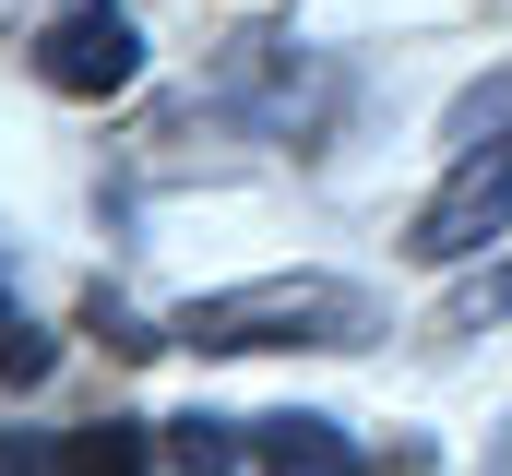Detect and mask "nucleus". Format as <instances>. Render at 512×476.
I'll use <instances>...</instances> for the list:
<instances>
[{"mask_svg": "<svg viewBox=\"0 0 512 476\" xmlns=\"http://www.w3.org/2000/svg\"><path fill=\"white\" fill-rule=\"evenodd\" d=\"M382 334V310H370V286H346V274H262V286H215V298H191L179 322H167V346L191 357H274V346H370Z\"/></svg>", "mask_w": 512, "mask_h": 476, "instance_id": "f257e3e1", "label": "nucleus"}, {"mask_svg": "<svg viewBox=\"0 0 512 476\" xmlns=\"http://www.w3.org/2000/svg\"><path fill=\"white\" fill-rule=\"evenodd\" d=\"M489 238H512V60L489 84H465V108H453V179L417 203L405 250L417 262H477Z\"/></svg>", "mask_w": 512, "mask_h": 476, "instance_id": "f03ea898", "label": "nucleus"}, {"mask_svg": "<svg viewBox=\"0 0 512 476\" xmlns=\"http://www.w3.org/2000/svg\"><path fill=\"white\" fill-rule=\"evenodd\" d=\"M36 84L48 96H131V72H143V36H131L120 0H72V12H48L36 24Z\"/></svg>", "mask_w": 512, "mask_h": 476, "instance_id": "7ed1b4c3", "label": "nucleus"}, {"mask_svg": "<svg viewBox=\"0 0 512 476\" xmlns=\"http://www.w3.org/2000/svg\"><path fill=\"white\" fill-rule=\"evenodd\" d=\"M251 465H262V476H370V465H358V441H346L334 417H310V405L251 417Z\"/></svg>", "mask_w": 512, "mask_h": 476, "instance_id": "20e7f679", "label": "nucleus"}, {"mask_svg": "<svg viewBox=\"0 0 512 476\" xmlns=\"http://www.w3.org/2000/svg\"><path fill=\"white\" fill-rule=\"evenodd\" d=\"M155 465V429L143 417H84L72 429V476H143Z\"/></svg>", "mask_w": 512, "mask_h": 476, "instance_id": "39448f33", "label": "nucleus"}, {"mask_svg": "<svg viewBox=\"0 0 512 476\" xmlns=\"http://www.w3.org/2000/svg\"><path fill=\"white\" fill-rule=\"evenodd\" d=\"M251 441H227V417H167V465L179 476H227Z\"/></svg>", "mask_w": 512, "mask_h": 476, "instance_id": "423d86ee", "label": "nucleus"}, {"mask_svg": "<svg viewBox=\"0 0 512 476\" xmlns=\"http://www.w3.org/2000/svg\"><path fill=\"white\" fill-rule=\"evenodd\" d=\"M48 334H36V322H24V298H12V286H0V381H48Z\"/></svg>", "mask_w": 512, "mask_h": 476, "instance_id": "0eeeda50", "label": "nucleus"}, {"mask_svg": "<svg viewBox=\"0 0 512 476\" xmlns=\"http://www.w3.org/2000/svg\"><path fill=\"white\" fill-rule=\"evenodd\" d=\"M84 334H96V346H120V357H143V346H167V334H143V322H131V310H120V298H108V286L84 298Z\"/></svg>", "mask_w": 512, "mask_h": 476, "instance_id": "6e6552de", "label": "nucleus"}, {"mask_svg": "<svg viewBox=\"0 0 512 476\" xmlns=\"http://www.w3.org/2000/svg\"><path fill=\"white\" fill-rule=\"evenodd\" d=\"M0 476H72V441H36V429H0Z\"/></svg>", "mask_w": 512, "mask_h": 476, "instance_id": "1a4fd4ad", "label": "nucleus"}, {"mask_svg": "<svg viewBox=\"0 0 512 476\" xmlns=\"http://www.w3.org/2000/svg\"><path fill=\"white\" fill-rule=\"evenodd\" d=\"M370 476H441V453H429V441H393V453H382Z\"/></svg>", "mask_w": 512, "mask_h": 476, "instance_id": "9d476101", "label": "nucleus"}]
</instances>
